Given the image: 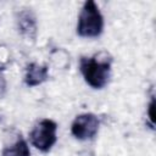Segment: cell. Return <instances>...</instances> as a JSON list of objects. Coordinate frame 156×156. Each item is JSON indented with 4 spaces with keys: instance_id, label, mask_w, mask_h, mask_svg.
I'll list each match as a JSON object with an SVG mask.
<instances>
[{
    "instance_id": "cell-9",
    "label": "cell",
    "mask_w": 156,
    "mask_h": 156,
    "mask_svg": "<svg viewBox=\"0 0 156 156\" xmlns=\"http://www.w3.org/2000/svg\"><path fill=\"white\" fill-rule=\"evenodd\" d=\"M154 106H155V99H154V96H151V100L147 105V117H149L152 129H154Z\"/></svg>"
},
{
    "instance_id": "cell-8",
    "label": "cell",
    "mask_w": 156,
    "mask_h": 156,
    "mask_svg": "<svg viewBox=\"0 0 156 156\" xmlns=\"http://www.w3.org/2000/svg\"><path fill=\"white\" fill-rule=\"evenodd\" d=\"M7 90V83H6V78L4 76V69L0 68V99H2L6 94Z\"/></svg>"
},
{
    "instance_id": "cell-2",
    "label": "cell",
    "mask_w": 156,
    "mask_h": 156,
    "mask_svg": "<svg viewBox=\"0 0 156 156\" xmlns=\"http://www.w3.org/2000/svg\"><path fill=\"white\" fill-rule=\"evenodd\" d=\"M105 27L104 16L99 5L94 0H88L83 4L77 21L76 32L80 38H99Z\"/></svg>"
},
{
    "instance_id": "cell-6",
    "label": "cell",
    "mask_w": 156,
    "mask_h": 156,
    "mask_svg": "<svg viewBox=\"0 0 156 156\" xmlns=\"http://www.w3.org/2000/svg\"><path fill=\"white\" fill-rule=\"evenodd\" d=\"M49 79V67L45 63L30 62L26 67L24 72V84L29 88L38 87Z\"/></svg>"
},
{
    "instance_id": "cell-5",
    "label": "cell",
    "mask_w": 156,
    "mask_h": 156,
    "mask_svg": "<svg viewBox=\"0 0 156 156\" xmlns=\"http://www.w3.org/2000/svg\"><path fill=\"white\" fill-rule=\"evenodd\" d=\"M16 29L20 35L28 40H34L38 33V22L32 9L24 7L16 12L15 16Z\"/></svg>"
},
{
    "instance_id": "cell-1",
    "label": "cell",
    "mask_w": 156,
    "mask_h": 156,
    "mask_svg": "<svg viewBox=\"0 0 156 156\" xmlns=\"http://www.w3.org/2000/svg\"><path fill=\"white\" fill-rule=\"evenodd\" d=\"M112 57L106 51H100L93 56H83L79 60V72L84 82L93 89H104L111 79Z\"/></svg>"
},
{
    "instance_id": "cell-7",
    "label": "cell",
    "mask_w": 156,
    "mask_h": 156,
    "mask_svg": "<svg viewBox=\"0 0 156 156\" xmlns=\"http://www.w3.org/2000/svg\"><path fill=\"white\" fill-rule=\"evenodd\" d=\"M1 156H30L29 144L20 134L13 143L4 146V149L1 150Z\"/></svg>"
},
{
    "instance_id": "cell-3",
    "label": "cell",
    "mask_w": 156,
    "mask_h": 156,
    "mask_svg": "<svg viewBox=\"0 0 156 156\" xmlns=\"http://www.w3.org/2000/svg\"><path fill=\"white\" fill-rule=\"evenodd\" d=\"M57 123L51 118L39 119L29 132V141L40 152H49L57 141Z\"/></svg>"
},
{
    "instance_id": "cell-4",
    "label": "cell",
    "mask_w": 156,
    "mask_h": 156,
    "mask_svg": "<svg viewBox=\"0 0 156 156\" xmlns=\"http://www.w3.org/2000/svg\"><path fill=\"white\" fill-rule=\"evenodd\" d=\"M100 127L99 117L91 112L79 113L71 123V134L80 141L91 140L96 136Z\"/></svg>"
}]
</instances>
